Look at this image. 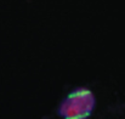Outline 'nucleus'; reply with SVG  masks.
<instances>
[{"mask_svg": "<svg viewBox=\"0 0 125 119\" xmlns=\"http://www.w3.org/2000/svg\"><path fill=\"white\" fill-rule=\"evenodd\" d=\"M95 96L91 90L79 87L72 91L58 107V116L63 119H89L95 108Z\"/></svg>", "mask_w": 125, "mask_h": 119, "instance_id": "1", "label": "nucleus"}]
</instances>
